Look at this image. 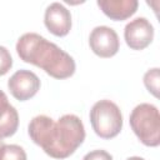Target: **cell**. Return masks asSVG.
<instances>
[{
    "mask_svg": "<svg viewBox=\"0 0 160 160\" xmlns=\"http://www.w3.org/2000/svg\"><path fill=\"white\" fill-rule=\"evenodd\" d=\"M131 130L136 138L150 148L160 144V114L155 105L141 102L136 105L129 118Z\"/></svg>",
    "mask_w": 160,
    "mask_h": 160,
    "instance_id": "obj_3",
    "label": "cell"
},
{
    "mask_svg": "<svg viewBox=\"0 0 160 160\" xmlns=\"http://www.w3.org/2000/svg\"><path fill=\"white\" fill-rule=\"evenodd\" d=\"M10 94L19 101H26L34 98L40 90V79L30 70H18L8 80Z\"/></svg>",
    "mask_w": 160,
    "mask_h": 160,
    "instance_id": "obj_6",
    "label": "cell"
},
{
    "mask_svg": "<svg viewBox=\"0 0 160 160\" xmlns=\"http://www.w3.org/2000/svg\"><path fill=\"white\" fill-rule=\"evenodd\" d=\"M4 144H5V142H4V140H2V139H0V149L2 148V145H4Z\"/></svg>",
    "mask_w": 160,
    "mask_h": 160,
    "instance_id": "obj_16",
    "label": "cell"
},
{
    "mask_svg": "<svg viewBox=\"0 0 160 160\" xmlns=\"http://www.w3.org/2000/svg\"><path fill=\"white\" fill-rule=\"evenodd\" d=\"M154 26L146 18H135L124 29L126 45L132 50H144L154 40Z\"/></svg>",
    "mask_w": 160,
    "mask_h": 160,
    "instance_id": "obj_7",
    "label": "cell"
},
{
    "mask_svg": "<svg viewBox=\"0 0 160 160\" xmlns=\"http://www.w3.org/2000/svg\"><path fill=\"white\" fill-rule=\"evenodd\" d=\"M16 52L24 62L42 69L54 79H68L76 70L74 59L66 51L36 32L21 35L16 42Z\"/></svg>",
    "mask_w": 160,
    "mask_h": 160,
    "instance_id": "obj_2",
    "label": "cell"
},
{
    "mask_svg": "<svg viewBox=\"0 0 160 160\" xmlns=\"http://www.w3.org/2000/svg\"><path fill=\"white\" fill-rule=\"evenodd\" d=\"M89 45L91 51L99 58H112L120 49V40L112 28L101 25L91 30L89 36Z\"/></svg>",
    "mask_w": 160,
    "mask_h": 160,
    "instance_id": "obj_5",
    "label": "cell"
},
{
    "mask_svg": "<svg viewBox=\"0 0 160 160\" xmlns=\"http://www.w3.org/2000/svg\"><path fill=\"white\" fill-rule=\"evenodd\" d=\"M160 69L152 68L149 69L144 75V85L148 89L150 94H152L155 98H159V79H160Z\"/></svg>",
    "mask_w": 160,
    "mask_h": 160,
    "instance_id": "obj_12",
    "label": "cell"
},
{
    "mask_svg": "<svg viewBox=\"0 0 160 160\" xmlns=\"http://www.w3.org/2000/svg\"><path fill=\"white\" fill-rule=\"evenodd\" d=\"M90 124L94 132L101 139H112L122 129V114L111 100H99L90 110Z\"/></svg>",
    "mask_w": 160,
    "mask_h": 160,
    "instance_id": "obj_4",
    "label": "cell"
},
{
    "mask_svg": "<svg viewBox=\"0 0 160 160\" xmlns=\"http://www.w3.org/2000/svg\"><path fill=\"white\" fill-rule=\"evenodd\" d=\"M12 68V58L5 46L0 45V76L9 72Z\"/></svg>",
    "mask_w": 160,
    "mask_h": 160,
    "instance_id": "obj_13",
    "label": "cell"
},
{
    "mask_svg": "<svg viewBox=\"0 0 160 160\" xmlns=\"http://www.w3.org/2000/svg\"><path fill=\"white\" fill-rule=\"evenodd\" d=\"M0 160H28V156L20 145L4 144L0 149Z\"/></svg>",
    "mask_w": 160,
    "mask_h": 160,
    "instance_id": "obj_11",
    "label": "cell"
},
{
    "mask_svg": "<svg viewBox=\"0 0 160 160\" xmlns=\"http://www.w3.org/2000/svg\"><path fill=\"white\" fill-rule=\"evenodd\" d=\"M44 24L46 29L55 36H66L71 30V14L60 2L48 5L44 14Z\"/></svg>",
    "mask_w": 160,
    "mask_h": 160,
    "instance_id": "obj_8",
    "label": "cell"
},
{
    "mask_svg": "<svg viewBox=\"0 0 160 160\" xmlns=\"http://www.w3.org/2000/svg\"><path fill=\"white\" fill-rule=\"evenodd\" d=\"M28 134L45 154L60 160L72 155L85 140L84 124L74 114H65L58 121L48 115H36L29 122Z\"/></svg>",
    "mask_w": 160,
    "mask_h": 160,
    "instance_id": "obj_1",
    "label": "cell"
},
{
    "mask_svg": "<svg viewBox=\"0 0 160 160\" xmlns=\"http://www.w3.org/2000/svg\"><path fill=\"white\" fill-rule=\"evenodd\" d=\"M19 128L18 110L9 102L6 94L0 90V139L12 136Z\"/></svg>",
    "mask_w": 160,
    "mask_h": 160,
    "instance_id": "obj_10",
    "label": "cell"
},
{
    "mask_svg": "<svg viewBox=\"0 0 160 160\" xmlns=\"http://www.w3.org/2000/svg\"><path fill=\"white\" fill-rule=\"evenodd\" d=\"M126 160H145V159L144 158H140V156H130Z\"/></svg>",
    "mask_w": 160,
    "mask_h": 160,
    "instance_id": "obj_15",
    "label": "cell"
},
{
    "mask_svg": "<svg viewBox=\"0 0 160 160\" xmlns=\"http://www.w3.org/2000/svg\"><path fill=\"white\" fill-rule=\"evenodd\" d=\"M100 10L114 21H122L132 16L139 6L136 0H98Z\"/></svg>",
    "mask_w": 160,
    "mask_h": 160,
    "instance_id": "obj_9",
    "label": "cell"
},
{
    "mask_svg": "<svg viewBox=\"0 0 160 160\" xmlns=\"http://www.w3.org/2000/svg\"><path fill=\"white\" fill-rule=\"evenodd\" d=\"M82 160H114V159L108 151L99 149V150H92V151L88 152L82 158Z\"/></svg>",
    "mask_w": 160,
    "mask_h": 160,
    "instance_id": "obj_14",
    "label": "cell"
}]
</instances>
